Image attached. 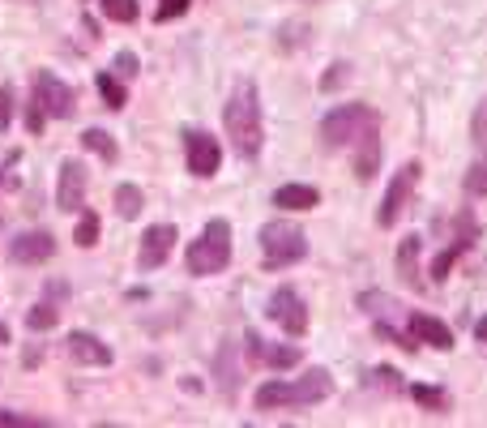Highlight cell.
<instances>
[{"mask_svg":"<svg viewBox=\"0 0 487 428\" xmlns=\"http://www.w3.org/2000/svg\"><path fill=\"white\" fill-rule=\"evenodd\" d=\"M52 253H56V236L52 231H22L9 244V261H17V266H43Z\"/></svg>","mask_w":487,"mask_h":428,"instance_id":"12","label":"cell"},{"mask_svg":"<svg viewBox=\"0 0 487 428\" xmlns=\"http://www.w3.org/2000/svg\"><path fill=\"white\" fill-rule=\"evenodd\" d=\"M112 69H116V77H120V82H128V77H137V56H133V52H116Z\"/></svg>","mask_w":487,"mask_h":428,"instance_id":"31","label":"cell"},{"mask_svg":"<svg viewBox=\"0 0 487 428\" xmlns=\"http://www.w3.org/2000/svg\"><path fill=\"white\" fill-rule=\"evenodd\" d=\"M368 382L380 385V390H390V394H398V390H402V377H398L393 369H372V377H368Z\"/></svg>","mask_w":487,"mask_h":428,"instance_id":"32","label":"cell"},{"mask_svg":"<svg viewBox=\"0 0 487 428\" xmlns=\"http://www.w3.org/2000/svg\"><path fill=\"white\" fill-rule=\"evenodd\" d=\"M56 206L65 214H82V206H86V168L77 163V158H65V163H60Z\"/></svg>","mask_w":487,"mask_h":428,"instance_id":"13","label":"cell"},{"mask_svg":"<svg viewBox=\"0 0 487 428\" xmlns=\"http://www.w3.org/2000/svg\"><path fill=\"white\" fill-rule=\"evenodd\" d=\"M398 274L411 291H428V279L419 270V236H402V244H398Z\"/></svg>","mask_w":487,"mask_h":428,"instance_id":"17","label":"cell"},{"mask_svg":"<svg viewBox=\"0 0 487 428\" xmlns=\"http://www.w3.org/2000/svg\"><path fill=\"white\" fill-rule=\"evenodd\" d=\"M308 257V236L287 219H269L261 228V261L265 270H287Z\"/></svg>","mask_w":487,"mask_h":428,"instance_id":"5","label":"cell"},{"mask_svg":"<svg viewBox=\"0 0 487 428\" xmlns=\"http://www.w3.org/2000/svg\"><path fill=\"white\" fill-rule=\"evenodd\" d=\"M471 142L487 150V99L479 103V107H474V116H471Z\"/></svg>","mask_w":487,"mask_h":428,"instance_id":"29","label":"cell"},{"mask_svg":"<svg viewBox=\"0 0 487 428\" xmlns=\"http://www.w3.org/2000/svg\"><path fill=\"white\" fill-rule=\"evenodd\" d=\"M411 399L419 407H428V412H449V394L441 385H411Z\"/></svg>","mask_w":487,"mask_h":428,"instance_id":"24","label":"cell"},{"mask_svg":"<svg viewBox=\"0 0 487 428\" xmlns=\"http://www.w3.org/2000/svg\"><path fill=\"white\" fill-rule=\"evenodd\" d=\"M406 330L415 334V342H428L436 352H453V330L431 313H411L406 317Z\"/></svg>","mask_w":487,"mask_h":428,"instance_id":"15","label":"cell"},{"mask_svg":"<svg viewBox=\"0 0 487 428\" xmlns=\"http://www.w3.org/2000/svg\"><path fill=\"white\" fill-rule=\"evenodd\" d=\"M180 240V231L171 228V223H154L146 236H141V249H137V266L141 270H158V266H167L171 249Z\"/></svg>","mask_w":487,"mask_h":428,"instance_id":"11","label":"cell"},{"mask_svg":"<svg viewBox=\"0 0 487 428\" xmlns=\"http://www.w3.org/2000/svg\"><path fill=\"white\" fill-rule=\"evenodd\" d=\"M0 185H5V176H0Z\"/></svg>","mask_w":487,"mask_h":428,"instance_id":"40","label":"cell"},{"mask_svg":"<svg viewBox=\"0 0 487 428\" xmlns=\"http://www.w3.org/2000/svg\"><path fill=\"white\" fill-rule=\"evenodd\" d=\"M35 103H39L43 112L52 116V120H69L77 95H73L69 86L60 82L56 73H35Z\"/></svg>","mask_w":487,"mask_h":428,"instance_id":"9","label":"cell"},{"mask_svg":"<svg viewBox=\"0 0 487 428\" xmlns=\"http://www.w3.org/2000/svg\"><path fill=\"white\" fill-rule=\"evenodd\" d=\"M188 5H193V0H158L154 17H158V22H176V17L188 14Z\"/></svg>","mask_w":487,"mask_h":428,"instance_id":"30","label":"cell"},{"mask_svg":"<svg viewBox=\"0 0 487 428\" xmlns=\"http://www.w3.org/2000/svg\"><path fill=\"white\" fill-rule=\"evenodd\" d=\"M137 0H103V17L107 22H120V26H128V22H137Z\"/></svg>","mask_w":487,"mask_h":428,"instance_id":"27","label":"cell"},{"mask_svg":"<svg viewBox=\"0 0 487 428\" xmlns=\"http://www.w3.org/2000/svg\"><path fill=\"white\" fill-rule=\"evenodd\" d=\"M376 128L380 125H372L360 142H355V180H360V185H368L376 176V168H380V133H376Z\"/></svg>","mask_w":487,"mask_h":428,"instance_id":"16","label":"cell"},{"mask_svg":"<svg viewBox=\"0 0 487 428\" xmlns=\"http://www.w3.org/2000/svg\"><path fill=\"white\" fill-rule=\"evenodd\" d=\"M274 206L279 210H312V206H320V193L312 185H282L274 193Z\"/></svg>","mask_w":487,"mask_h":428,"instance_id":"18","label":"cell"},{"mask_svg":"<svg viewBox=\"0 0 487 428\" xmlns=\"http://www.w3.org/2000/svg\"><path fill=\"white\" fill-rule=\"evenodd\" d=\"M474 334H479V339L487 342V317H483V321H479V326H474Z\"/></svg>","mask_w":487,"mask_h":428,"instance_id":"38","label":"cell"},{"mask_svg":"<svg viewBox=\"0 0 487 428\" xmlns=\"http://www.w3.org/2000/svg\"><path fill=\"white\" fill-rule=\"evenodd\" d=\"M350 65H330V73H325V77H320V90H325V95H330V90H338V86L347 82L350 77Z\"/></svg>","mask_w":487,"mask_h":428,"instance_id":"34","label":"cell"},{"mask_svg":"<svg viewBox=\"0 0 487 428\" xmlns=\"http://www.w3.org/2000/svg\"><path fill=\"white\" fill-rule=\"evenodd\" d=\"M116 214L120 219H137L141 206H146V198H141V189L137 185H116Z\"/></svg>","mask_w":487,"mask_h":428,"instance_id":"22","label":"cell"},{"mask_svg":"<svg viewBox=\"0 0 487 428\" xmlns=\"http://www.w3.org/2000/svg\"><path fill=\"white\" fill-rule=\"evenodd\" d=\"M462 189H466L471 198H487V158L471 163V171L462 176Z\"/></svg>","mask_w":487,"mask_h":428,"instance_id":"28","label":"cell"},{"mask_svg":"<svg viewBox=\"0 0 487 428\" xmlns=\"http://www.w3.org/2000/svg\"><path fill=\"white\" fill-rule=\"evenodd\" d=\"M65 352H69L77 364H86V369H107V364H112V347L98 339V334H90V330H73L69 339H65Z\"/></svg>","mask_w":487,"mask_h":428,"instance_id":"14","label":"cell"},{"mask_svg":"<svg viewBox=\"0 0 487 428\" xmlns=\"http://www.w3.org/2000/svg\"><path fill=\"white\" fill-rule=\"evenodd\" d=\"M223 125H227V138H231V146H236L239 158H257V155H261V142H265L261 95H257V86H252L249 77H244V82H236V90L227 95Z\"/></svg>","mask_w":487,"mask_h":428,"instance_id":"1","label":"cell"},{"mask_svg":"<svg viewBox=\"0 0 487 428\" xmlns=\"http://www.w3.org/2000/svg\"><path fill=\"white\" fill-rule=\"evenodd\" d=\"M218 390H223V399L239 394V369H236V347L231 342L218 347Z\"/></svg>","mask_w":487,"mask_h":428,"instance_id":"19","label":"cell"},{"mask_svg":"<svg viewBox=\"0 0 487 428\" xmlns=\"http://www.w3.org/2000/svg\"><path fill=\"white\" fill-rule=\"evenodd\" d=\"M98 95H103V103H107L112 112H120V107L128 103V90L116 73H98Z\"/></svg>","mask_w":487,"mask_h":428,"instance_id":"23","label":"cell"},{"mask_svg":"<svg viewBox=\"0 0 487 428\" xmlns=\"http://www.w3.org/2000/svg\"><path fill=\"white\" fill-rule=\"evenodd\" d=\"M471 244H474L471 236H453V244H449V249H441V253H436V261H431V279H436V283H445L449 270H453V261H458Z\"/></svg>","mask_w":487,"mask_h":428,"instance_id":"20","label":"cell"},{"mask_svg":"<svg viewBox=\"0 0 487 428\" xmlns=\"http://www.w3.org/2000/svg\"><path fill=\"white\" fill-rule=\"evenodd\" d=\"M184 158H188V171H193L197 180H209L214 171L223 168V146L206 128H188L184 133Z\"/></svg>","mask_w":487,"mask_h":428,"instance_id":"8","label":"cell"},{"mask_svg":"<svg viewBox=\"0 0 487 428\" xmlns=\"http://www.w3.org/2000/svg\"><path fill=\"white\" fill-rule=\"evenodd\" d=\"M0 342H9V326L5 321H0Z\"/></svg>","mask_w":487,"mask_h":428,"instance_id":"39","label":"cell"},{"mask_svg":"<svg viewBox=\"0 0 487 428\" xmlns=\"http://www.w3.org/2000/svg\"><path fill=\"white\" fill-rule=\"evenodd\" d=\"M82 146H86V150H95L103 163H116V155H120V150H116V138H112V133H103V128H86Z\"/></svg>","mask_w":487,"mask_h":428,"instance_id":"21","label":"cell"},{"mask_svg":"<svg viewBox=\"0 0 487 428\" xmlns=\"http://www.w3.org/2000/svg\"><path fill=\"white\" fill-rule=\"evenodd\" d=\"M43 120H47V112H43L39 103L30 99V112H26V125H30V133H39V128H43Z\"/></svg>","mask_w":487,"mask_h":428,"instance_id":"36","label":"cell"},{"mask_svg":"<svg viewBox=\"0 0 487 428\" xmlns=\"http://www.w3.org/2000/svg\"><path fill=\"white\" fill-rule=\"evenodd\" d=\"M265 313H269V321H274L282 334H291V339H304L308 334V309L295 287H279V291L269 296V304H265Z\"/></svg>","mask_w":487,"mask_h":428,"instance_id":"7","label":"cell"},{"mask_svg":"<svg viewBox=\"0 0 487 428\" xmlns=\"http://www.w3.org/2000/svg\"><path fill=\"white\" fill-rule=\"evenodd\" d=\"M244 347H249V360L252 364H265V369H295L299 364V347L295 342H265L257 330L244 334Z\"/></svg>","mask_w":487,"mask_h":428,"instance_id":"10","label":"cell"},{"mask_svg":"<svg viewBox=\"0 0 487 428\" xmlns=\"http://www.w3.org/2000/svg\"><path fill=\"white\" fill-rule=\"evenodd\" d=\"M184 261H188V274H197V279H209V274L227 270L231 266V223L227 219H209L206 228H201V236L188 244Z\"/></svg>","mask_w":487,"mask_h":428,"instance_id":"3","label":"cell"},{"mask_svg":"<svg viewBox=\"0 0 487 428\" xmlns=\"http://www.w3.org/2000/svg\"><path fill=\"white\" fill-rule=\"evenodd\" d=\"M0 428H43V420H30V415H17V412H0Z\"/></svg>","mask_w":487,"mask_h":428,"instance_id":"35","label":"cell"},{"mask_svg":"<svg viewBox=\"0 0 487 428\" xmlns=\"http://www.w3.org/2000/svg\"><path fill=\"white\" fill-rule=\"evenodd\" d=\"M65 296H69V287H65V283H47V287H43V300H52V304H60Z\"/></svg>","mask_w":487,"mask_h":428,"instance_id":"37","label":"cell"},{"mask_svg":"<svg viewBox=\"0 0 487 428\" xmlns=\"http://www.w3.org/2000/svg\"><path fill=\"white\" fill-rule=\"evenodd\" d=\"M372 125H380V116H376L368 103H342L334 112H325V120H320V146H325V150L355 146Z\"/></svg>","mask_w":487,"mask_h":428,"instance_id":"4","label":"cell"},{"mask_svg":"<svg viewBox=\"0 0 487 428\" xmlns=\"http://www.w3.org/2000/svg\"><path fill=\"white\" fill-rule=\"evenodd\" d=\"M330 394H334V377L325 369H308L295 382H265L257 390V407L261 412H274V407H312V403H325Z\"/></svg>","mask_w":487,"mask_h":428,"instance_id":"2","label":"cell"},{"mask_svg":"<svg viewBox=\"0 0 487 428\" xmlns=\"http://www.w3.org/2000/svg\"><path fill=\"white\" fill-rule=\"evenodd\" d=\"M73 240H77V249H95L98 244V214L95 210L82 206V219H77V228H73Z\"/></svg>","mask_w":487,"mask_h":428,"instance_id":"25","label":"cell"},{"mask_svg":"<svg viewBox=\"0 0 487 428\" xmlns=\"http://www.w3.org/2000/svg\"><path fill=\"white\" fill-rule=\"evenodd\" d=\"M9 125H14V90L0 86V133H9Z\"/></svg>","mask_w":487,"mask_h":428,"instance_id":"33","label":"cell"},{"mask_svg":"<svg viewBox=\"0 0 487 428\" xmlns=\"http://www.w3.org/2000/svg\"><path fill=\"white\" fill-rule=\"evenodd\" d=\"M419 176H423V163H419V158L402 163V171H398V176L390 180V189H385V198H380V210H376V223H380V228H398V219H402V210L411 206V198H415Z\"/></svg>","mask_w":487,"mask_h":428,"instance_id":"6","label":"cell"},{"mask_svg":"<svg viewBox=\"0 0 487 428\" xmlns=\"http://www.w3.org/2000/svg\"><path fill=\"white\" fill-rule=\"evenodd\" d=\"M56 321H60V309L52 304V300H43V304H35V309L26 313V326L35 330V334H43V330H52Z\"/></svg>","mask_w":487,"mask_h":428,"instance_id":"26","label":"cell"}]
</instances>
